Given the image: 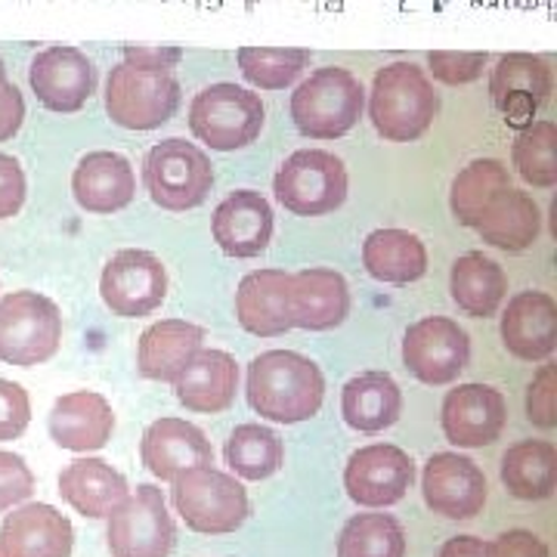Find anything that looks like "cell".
<instances>
[{"label":"cell","mask_w":557,"mask_h":557,"mask_svg":"<svg viewBox=\"0 0 557 557\" xmlns=\"http://www.w3.org/2000/svg\"><path fill=\"white\" fill-rule=\"evenodd\" d=\"M437 557H490V545L478 536H453L443 542Z\"/></svg>","instance_id":"obj_47"},{"label":"cell","mask_w":557,"mask_h":557,"mask_svg":"<svg viewBox=\"0 0 557 557\" xmlns=\"http://www.w3.org/2000/svg\"><path fill=\"white\" fill-rule=\"evenodd\" d=\"M149 199L164 211H193L214 186V168L196 143L171 137L156 143L143 161Z\"/></svg>","instance_id":"obj_5"},{"label":"cell","mask_w":557,"mask_h":557,"mask_svg":"<svg viewBox=\"0 0 557 557\" xmlns=\"http://www.w3.org/2000/svg\"><path fill=\"white\" fill-rule=\"evenodd\" d=\"M557 131L552 121H533L527 131H520L511 149V159L518 174L536 189H552L557 183V161H555Z\"/></svg>","instance_id":"obj_37"},{"label":"cell","mask_w":557,"mask_h":557,"mask_svg":"<svg viewBox=\"0 0 557 557\" xmlns=\"http://www.w3.org/2000/svg\"><path fill=\"white\" fill-rule=\"evenodd\" d=\"M112 557H168L177 542V527L168 515L159 486L143 483L137 493H127L109 515L106 527Z\"/></svg>","instance_id":"obj_10"},{"label":"cell","mask_w":557,"mask_h":557,"mask_svg":"<svg viewBox=\"0 0 557 557\" xmlns=\"http://www.w3.org/2000/svg\"><path fill=\"white\" fill-rule=\"evenodd\" d=\"M28 81L44 109L72 115L81 112L97 90V69L78 47H47L32 62Z\"/></svg>","instance_id":"obj_14"},{"label":"cell","mask_w":557,"mask_h":557,"mask_svg":"<svg viewBox=\"0 0 557 557\" xmlns=\"http://www.w3.org/2000/svg\"><path fill=\"white\" fill-rule=\"evenodd\" d=\"M177 399L189 412H226L239 391V366L226 350H199L177 381Z\"/></svg>","instance_id":"obj_26"},{"label":"cell","mask_w":557,"mask_h":557,"mask_svg":"<svg viewBox=\"0 0 557 557\" xmlns=\"http://www.w3.org/2000/svg\"><path fill=\"white\" fill-rule=\"evenodd\" d=\"M502 341L518 359L542 362L557 347V304L545 292H520L502 317Z\"/></svg>","instance_id":"obj_22"},{"label":"cell","mask_w":557,"mask_h":557,"mask_svg":"<svg viewBox=\"0 0 557 557\" xmlns=\"http://www.w3.org/2000/svg\"><path fill=\"white\" fill-rule=\"evenodd\" d=\"M180 84L171 72H146L121 62L106 81V112L127 131H156L174 119Z\"/></svg>","instance_id":"obj_9"},{"label":"cell","mask_w":557,"mask_h":557,"mask_svg":"<svg viewBox=\"0 0 557 557\" xmlns=\"http://www.w3.org/2000/svg\"><path fill=\"white\" fill-rule=\"evenodd\" d=\"M310 53L295 47H242L239 69L260 90H282L307 69Z\"/></svg>","instance_id":"obj_38"},{"label":"cell","mask_w":557,"mask_h":557,"mask_svg":"<svg viewBox=\"0 0 557 557\" xmlns=\"http://www.w3.org/2000/svg\"><path fill=\"white\" fill-rule=\"evenodd\" d=\"M205 332L186 319H161L149 325L137 344V369L149 381H177L201 350Z\"/></svg>","instance_id":"obj_27"},{"label":"cell","mask_w":557,"mask_h":557,"mask_svg":"<svg viewBox=\"0 0 557 557\" xmlns=\"http://www.w3.org/2000/svg\"><path fill=\"white\" fill-rule=\"evenodd\" d=\"M428 65L434 72V78L449 84V87H458V84H471L483 75V65H486V53H446V50H437L428 57Z\"/></svg>","instance_id":"obj_42"},{"label":"cell","mask_w":557,"mask_h":557,"mask_svg":"<svg viewBox=\"0 0 557 557\" xmlns=\"http://www.w3.org/2000/svg\"><path fill=\"white\" fill-rule=\"evenodd\" d=\"M35 493V474L16 453L0 449V511H10Z\"/></svg>","instance_id":"obj_41"},{"label":"cell","mask_w":557,"mask_h":557,"mask_svg":"<svg viewBox=\"0 0 557 557\" xmlns=\"http://www.w3.org/2000/svg\"><path fill=\"white\" fill-rule=\"evenodd\" d=\"M403 362L421 384H453L471 362V338L456 319H418L406 329Z\"/></svg>","instance_id":"obj_12"},{"label":"cell","mask_w":557,"mask_h":557,"mask_svg":"<svg viewBox=\"0 0 557 557\" xmlns=\"http://www.w3.org/2000/svg\"><path fill=\"white\" fill-rule=\"evenodd\" d=\"M100 295L115 317H149L168 298V270L152 251L124 248L102 267Z\"/></svg>","instance_id":"obj_11"},{"label":"cell","mask_w":557,"mask_h":557,"mask_svg":"<svg viewBox=\"0 0 557 557\" xmlns=\"http://www.w3.org/2000/svg\"><path fill=\"white\" fill-rule=\"evenodd\" d=\"M174 508L183 523L205 536L236 533L251 515V502L239 480L218 468H189L174 478Z\"/></svg>","instance_id":"obj_4"},{"label":"cell","mask_w":557,"mask_h":557,"mask_svg":"<svg viewBox=\"0 0 557 557\" xmlns=\"http://www.w3.org/2000/svg\"><path fill=\"white\" fill-rule=\"evenodd\" d=\"M72 520L53 505H22L0 523V552L7 557H72Z\"/></svg>","instance_id":"obj_19"},{"label":"cell","mask_w":557,"mask_h":557,"mask_svg":"<svg viewBox=\"0 0 557 557\" xmlns=\"http://www.w3.org/2000/svg\"><path fill=\"white\" fill-rule=\"evenodd\" d=\"M0 557H7V555H3V552H0Z\"/></svg>","instance_id":"obj_48"},{"label":"cell","mask_w":557,"mask_h":557,"mask_svg":"<svg viewBox=\"0 0 557 557\" xmlns=\"http://www.w3.org/2000/svg\"><path fill=\"white\" fill-rule=\"evenodd\" d=\"M263 102L236 84H211L189 106V127L196 139L218 152H233L255 143L263 131Z\"/></svg>","instance_id":"obj_8"},{"label":"cell","mask_w":557,"mask_h":557,"mask_svg":"<svg viewBox=\"0 0 557 557\" xmlns=\"http://www.w3.org/2000/svg\"><path fill=\"white\" fill-rule=\"evenodd\" d=\"M362 267L379 282L409 285L428 273V251L409 230H375L362 242Z\"/></svg>","instance_id":"obj_31"},{"label":"cell","mask_w":557,"mask_h":557,"mask_svg":"<svg viewBox=\"0 0 557 557\" xmlns=\"http://www.w3.org/2000/svg\"><path fill=\"white\" fill-rule=\"evenodd\" d=\"M555 397H557V372L555 366H542L536 372V379L530 384L527 391V418L542 428V431H552L557 424V409H555Z\"/></svg>","instance_id":"obj_40"},{"label":"cell","mask_w":557,"mask_h":557,"mask_svg":"<svg viewBox=\"0 0 557 557\" xmlns=\"http://www.w3.org/2000/svg\"><path fill=\"white\" fill-rule=\"evenodd\" d=\"M115 431V412L109 399L94 391H75L53 403L50 409V437L72 453L102 449Z\"/></svg>","instance_id":"obj_23"},{"label":"cell","mask_w":557,"mask_h":557,"mask_svg":"<svg viewBox=\"0 0 557 557\" xmlns=\"http://www.w3.org/2000/svg\"><path fill=\"white\" fill-rule=\"evenodd\" d=\"M22 121H25V100H22L20 87L7 81V69L0 62V143L16 137Z\"/></svg>","instance_id":"obj_44"},{"label":"cell","mask_w":557,"mask_h":557,"mask_svg":"<svg viewBox=\"0 0 557 557\" xmlns=\"http://www.w3.org/2000/svg\"><path fill=\"white\" fill-rule=\"evenodd\" d=\"M416 480V465L409 453L391 443L362 446L347 458L344 490L362 508H391L406 498Z\"/></svg>","instance_id":"obj_13"},{"label":"cell","mask_w":557,"mask_h":557,"mask_svg":"<svg viewBox=\"0 0 557 557\" xmlns=\"http://www.w3.org/2000/svg\"><path fill=\"white\" fill-rule=\"evenodd\" d=\"M22 205H25V174H22V164L13 156L0 152V220L16 218Z\"/></svg>","instance_id":"obj_43"},{"label":"cell","mask_w":557,"mask_h":557,"mask_svg":"<svg viewBox=\"0 0 557 557\" xmlns=\"http://www.w3.org/2000/svg\"><path fill=\"white\" fill-rule=\"evenodd\" d=\"M552 87H555L552 65L533 53L502 57L490 78V94L496 109L518 131H527L533 124L539 106L552 97Z\"/></svg>","instance_id":"obj_16"},{"label":"cell","mask_w":557,"mask_h":557,"mask_svg":"<svg viewBox=\"0 0 557 557\" xmlns=\"http://www.w3.org/2000/svg\"><path fill=\"white\" fill-rule=\"evenodd\" d=\"M32 421V399L16 381L0 379V443L25 434Z\"/></svg>","instance_id":"obj_39"},{"label":"cell","mask_w":557,"mask_h":557,"mask_svg":"<svg viewBox=\"0 0 557 557\" xmlns=\"http://www.w3.org/2000/svg\"><path fill=\"white\" fill-rule=\"evenodd\" d=\"M511 189L508 180V168L498 159H478L471 161L456 180H453V193H449V205L453 214L461 226L478 230L483 211L490 208V201L496 199L498 193Z\"/></svg>","instance_id":"obj_34"},{"label":"cell","mask_w":557,"mask_h":557,"mask_svg":"<svg viewBox=\"0 0 557 557\" xmlns=\"http://www.w3.org/2000/svg\"><path fill=\"white\" fill-rule=\"evenodd\" d=\"M139 458L159 480H174L189 468L214 465V449L196 424L183 418H159L139 440Z\"/></svg>","instance_id":"obj_18"},{"label":"cell","mask_w":557,"mask_h":557,"mask_svg":"<svg viewBox=\"0 0 557 557\" xmlns=\"http://www.w3.org/2000/svg\"><path fill=\"white\" fill-rule=\"evenodd\" d=\"M288 313H292V329H304V332L338 329L350 313L347 278L335 270H322V267L292 273Z\"/></svg>","instance_id":"obj_21"},{"label":"cell","mask_w":557,"mask_h":557,"mask_svg":"<svg viewBox=\"0 0 557 557\" xmlns=\"http://www.w3.org/2000/svg\"><path fill=\"white\" fill-rule=\"evenodd\" d=\"M440 112V97L431 78L416 62H391L372 81L369 119L391 143L424 137Z\"/></svg>","instance_id":"obj_2"},{"label":"cell","mask_w":557,"mask_h":557,"mask_svg":"<svg viewBox=\"0 0 557 557\" xmlns=\"http://www.w3.org/2000/svg\"><path fill=\"white\" fill-rule=\"evenodd\" d=\"M490 557H552L548 545L530 530H508L490 542Z\"/></svg>","instance_id":"obj_45"},{"label":"cell","mask_w":557,"mask_h":557,"mask_svg":"<svg viewBox=\"0 0 557 557\" xmlns=\"http://www.w3.org/2000/svg\"><path fill=\"white\" fill-rule=\"evenodd\" d=\"M403 412V391L387 372H362L341 391V416L359 434H381L397 424Z\"/></svg>","instance_id":"obj_29"},{"label":"cell","mask_w":557,"mask_h":557,"mask_svg":"<svg viewBox=\"0 0 557 557\" xmlns=\"http://www.w3.org/2000/svg\"><path fill=\"white\" fill-rule=\"evenodd\" d=\"M245 394L260 418L276 424H298L322 409L325 379L313 359L295 350H267L248 366Z\"/></svg>","instance_id":"obj_1"},{"label":"cell","mask_w":557,"mask_h":557,"mask_svg":"<svg viewBox=\"0 0 557 557\" xmlns=\"http://www.w3.org/2000/svg\"><path fill=\"white\" fill-rule=\"evenodd\" d=\"M288 285L292 273L285 270H255L242 278L236 288V319L242 329L258 338H278L292 332Z\"/></svg>","instance_id":"obj_25"},{"label":"cell","mask_w":557,"mask_h":557,"mask_svg":"<svg viewBox=\"0 0 557 557\" xmlns=\"http://www.w3.org/2000/svg\"><path fill=\"white\" fill-rule=\"evenodd\" d=\"M127 493V480L102 458H75L60 474V496L84 518H109Z\"/></svg>","instance_id":"obj_28"},{"label":"cell","mask_w":557,"mask_h":557,"mask_svg":"<svg viewBox=\"0 0 557 557\" xmlns=\"http://www.w3.org/2000/svg\"><path fill=\"white\" fill-rule=\"evenodd\" d=\"M366 90L347 69H317L292 94V119L304 137L338 139L350 134L362 119Z\"/></svg>","instance_id":"obj_3"},{"label":"cell","mask_w":557,"mask_h":557,"mask_svg":"<svg viewBox=\"0 0 557 557\" xmlns=\"http://www.w3.org/2000/svg\"><path fill=\"white\" fill-rule=\"evenodd\" d=\"M180 57V47H124V62L146 72H171Z\"/></svg>","instance_id":"obj_46"},{"label":"cell","mask_w":557,"mask_h":557,"mask_svg":"<svg viewBox=\"0 0 557 557\" xmlns=\"http://www.w3.org/2000/svg\"><path fill=\"white\" fill-rule=\"evenodd\" d=\"M421 493L428 508L446 520L478 518L490 496L478 461L458 453H437L428 458L421 474Z\"/></svg>","instance_id":"obj_15"},{"label":"cell","mask_w":557,"mask_h":557,"mask_svg":"<svg viewBox=\"0 0 557 557\" xmlns=\"http://www.w3.org/2000/svg\"><path fill=\"white\" fill-rule=\"evenodd\" d=\"M449 292H453V300L461 313L486 319L496 313L498 304L508 295V276L493 258H486L480 251H468L453 263Z\"/></svg>","instance_id":"obj_32"},{"label":"cell","mask_w":557,"mask_h":557,"mask_svg":"<svg viewBox=\"0 0 557 557\" xmlns=\"http://www.w3.org/2000/svg\"><path fill=\"white\" fill-rule=\"evenodd\" d=\"M443 434L461 449L493 446L508 421L505 397L490 384H458L443 399Z\"/></svg>","instance_id":"obj_17"},{"label":"cell","mask_w":557,"mask_h":557,"mask_svg":"<svg viewBox=\"0 0 557 557\" xmlns=\"http://www.w3.org/2000/svg\"><path fill=\"white\" fill-rule=\"evenodd\" d=\"M557 453L548 440H520L502 456V483L523 502H542L555 493Z\"/></svg>","instance_id":"obj_33"},{"label":"cell","mask_w":557,"mask_h":557,"mask_svg":"<svg viewBox=\"0 0 557 557\" xmlns=\"http://www.w3.org/2000/svg\"><path fill=\"white\" fill-rule=\"evenodd\" d=\"M338 557H406V533L391 515H354L341 530Z\"/></svg>","instance_id":"obj_36"},{"label":"cell","mask_w":557,"mask_h":557,"mask_svg":"<svg viewBox=\"0 0 557 557\" xmlns=\"http://www.w3.org/2000/svg\"><path fill=\"white\" fill-rule=\"evenodd\" d=\"M539 230H542V211L536 201L520 189L498 193L478 223V233L486 245L511 251V255L533 248Z\"/></svg>","instance_id":"obj_30"},{"label":"cell","mask_w":557,"mask_h":557,"mask_svg":"<svg viewBox=\"0 0 557 557\" xmlns=\"http://www.w3.org/2000/svg\"><path fill=\"white\" fill-rule=\"evenodd\" d=\"M226 465L245 480H267L276 474L285 458V446L276 431L263 424H239L226 440Z\"/></svg>","instance_id":"obj_35"},{"label":"cell","mask_w":557,"mask_h":557,"mask_svg":"<svg viewBox=\"0 0 557 557\" xmlns=\"http://www.w3.org/2000/svg\"><path fill=\"white\" fill-rule=\"evenodd\" d=\"M72 193L84 211L115 214L134 201L137 177L131 161L119 152H90L78 161L72 174Z\"/></svg>","instance_id":"obj_24"},{"label":"cell","mask_w":557,"mask_h":557,"mask_svg":"<svg viewBox=\"0 0 557 557\" xmlns=\"http://www.w3.org/2000/svg\"><path fill=\"white\" fill-rule=\"evenodd\" d=\"M211 233L226 258H258L273 239V208L255 189H236L218 205Z\"/></svg>","instance_id":"obj_20"},{"label":"cell","mask_w":557,"mask_h":557,"mask_svg":"<svg viewBox=\"0 0 557 557\" xmlns=\"http://www.w3.org/2000/svg\"><path fill=\"white\" fill-rule=\"evenodd\" d=\"M273 193L285 211L298 218H322L347 199V168L335 152L298 149L282 161Z\"/></svg>","instance_id":"obj_7"},{"label":"cell","mask_w":557,"mask_h":557,"mask_svg":"<svg viewBox=\"0 0 557 557\" xmlns=\"http://www.w3.org/2000/svg\"><path fill=\"white\" fill-rule=\"evenodd\" d=\"M62 344L60 307L38 292H10L0 300V359L32 369L57 357Z\"/></svg>","instance_id":"obj_6"}]
</instances>
